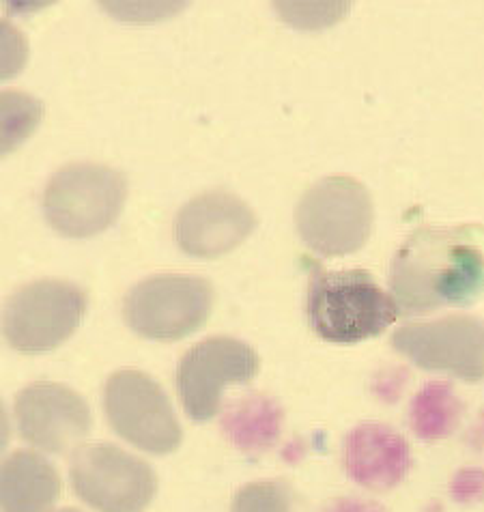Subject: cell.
Returning a JSON list of instances; mask_svg holds the SVG:
<instances>
[{"label":"cell","mask_w":484,"mask_h":512,"mask_svg":"<svg viewBox=\"0 0 484 512\" xmlns=\"http://www.w3.org/2000/svg\"><path fill=\"white\" fill-rule=\"evenodd\" d=\"M106 418L119 437L149 454H170L181 444V426L170 398L147 373L123 368L104 388Z\"/></svg>","instance_id":"7"},{"label":"cell","mask_w":484,"mask_h":512,"mask_svg":"<svg viewBox=\"0 0 484 512\" xmlns=\"http://www.w3.org/2000/svg\"><path fill=\"white\" fill-rule=\"evenodd\" d=\"M87 308L89 297L78 284L59 278L35 280L7 300V343L20 353L52 351L76 332Z\"/></svg>","instance_id":"6"},{"label":"cell","mask_w":484,"mask_h":512,"mask_svg":"<svg viewBox=\"0 0 484 512\" xmlns=\"http://www.w3.org/2000/svg\"><path fill=\"white\" fill-rule=\"evenodd\" d=\"M323 512H383L377 504L364 500H334L330 506H325Z\"/></svg>","instance_id":"18"},{"label":"cell","mask_w":484,"mask_h":512,"mask_svg":"<svg viewBox=\"0 0 484 512\" xmlns=\"http://www.w3.org/2000/svg\"><path fill=\"white\" fill-rule=\"evenodd\" d=\"M392 347L422 371L448 373L467 383L484 379V319L450 315L407 323L392 334Z\"/></svg>","instance_id":"10"},{"label":"cell","mask_w":484,"mask_h":512,"mask_svg":"<svg viewBox=\"0 0 484 512\" xmlns=\"http://www.w3.org/2000/svg\"><path fill=\"white\" fill-rule=\"evenodd\" d=\"M231 512H304L295 491L282 480L250 482L241 487L235 497Z\"/></svg>","instance_id":"17"},{"label":"cell","mask_w":484,"mask_h":512,"mask_svg":"<svg viewBox=\"0 0 484 512\" xmlns=\"http://www.w3.org/2000/svg\"><path fill=\"white\" fill-rule=\"evenodd\" d=\"M259 373V355L244 340L213 336L183 353L177 366V392L188 418L207 422L220 411L222 394L233 383Z\"/></svg>","instance_id":"9"},{"label":"cell","mask_w":484,"mask_h":512,"mask_svg":"<svg viewBox=\"0 0 484 512\" xmlns=\"http://www.w3.org/2000/svg\"><path fill=\"white\" fill-rule=\"evenodd\" d=\"M254 226V211L237 194L207 190L177 211L175 239L185 254L216 259L244 244Z\"/></svg>","instance_id":"12"},{"label":"cell","mask_w":484,"mask_h":512,"mask_svg":"<svg viewBox=\"0 0 484 512\" xmlns=\"http://www.w3.org/2000/svg\"><path fill=\"white\" fill-rule=\"evenodd\" d=\"M306 263V317L312 332L327 343L353 345L381 336L401 315L394 297L364 269L330 272L317 261Z\"/></svg>","instance_id":"2"},{"label":"cell","mask_w":484,"mask_h":512,"mask_svg":"<svg viewBox=\"0 0 484 512\" xmlns=\"http://www.w3.org/2000/svg\"><path fill=\"white\" fill-rule=\"evenodd\" d=\"M69 474L76 495L99 512H142L158 491L151 465L115 444L80 446Z\"/></svg>","instance_id":"8"},{"label":"cell","mask_w":484,"mask_h":512,"mask_svg":"<svg viewBox=\"0 0 484 512\" xmlns=\"http://www.w3.org/2000/svg\"><path fill=\"white\" fill-rule=\"evenodd\" d=\"M343 465L353 482L370 491L394 489L411 469V450L386 424H360L345 437Z\"/></svg>","instance_id":"13"},{"label":"cell","mask_w":484,"mask_h":512,"mask_svg":"<svg viewBox=\"0 0 484 512\" xmlns=\"http://www.w3.org/2000/svg\"><path fill=\"white\" fill-rule=\"evenodd\" d=\"M127 198V179L121 170L74 162L56 170L44 188V216L56 233L84 239L110 229Z\"/></svg>","instance_id":"3"},{"label":"cell","mask_w":484,"mask_h":512,"mask_svg":"<svg viewBox=\"0 0 484 512\" xmlns=\"http://www.w3.org/2000/svg\"><path fill=\"white\" fill-rule=\"evenodd\" d=\"M282 420L284 411L274 396L250 392L224 407L222 433L241 452L259 454L278 442Z\"/></svg>","instance_id":"15"},{"label":"cell","mask_w":484,"mask_h":512,"mask_svg":"<svg viewBox=\"0 0 484 512\" xmlns=\"http://www.w3.org/2000/svg\"><path fill=\"white\" fill-rule=\"evenodd\" d=\"M211 306L209 280L188 274H155L127 291L123 315L138 336L168 343L201 330Z\"/></svg>","instance_id":"5"},{"label":"cell","mask_w":484,"mask_h":512,"mask_svg":"<svg viewBox=\"0 0 484 512\" xmlns=\"http://www.w3.org/2000/svg\"><path fill=\"white\" fill-rule=\"evenodd\" d=\"M18 431L28 444L52 454L67 452L91 433L87 401L63 383L37 381L16 396Z\"/></svg>","instance_id":"11"},{"label":"cell","mask_w":484,"mask_h":512,"mask_svg":"<svg viewBox=\"0 0 484 512\" xmlns=\"http://www.w3.org/2000/svg\"><path fill=\"white\" fill-rule=\"evenodd\" d=\"M388 280L405 317L469 306L484 295V252L467 229L422 226L396 250Z\"/></svg>","instance_id":"1"},{"label":"cell","mask_w":484,"mask_h":512,"mask_svg":"<svg viewBox=\"0 0 484 512\" xmlns=\"http://www.w3.org/2000/svg\"><path fill=\"white\" fill-rule=\"evenodd\" d=\"M373 198L364 183L347 175L323 177L297 203L295 222L304 244L321 256L360 250L373 231Z\"/></svg>","instance_id":"4"},{"label":"cell","mask_w":484,"mask_h":512,"mask_svg":"<svg viewBox=\"0 0 484 512\" xmlns=\"http://www.w3.org/2000/svg\"><path fill=\"white\" fill-rule=\"evenodd\" d=\"M56 512H80V510H74V508H65V510H56Z\"/></svg>","instance_id":"19"},{"label":"cell","mask_w":484,"mask_h":512,"mask_svg":"<svg viewBox=\"0 0 484 512\" xmlns=\"http://www.w3.org/2000/svg\"><path fill=\"white\" fill-rule=\"evenodd\" d=\"M3 512H46L59 500L56 467L33 450H18L3 463Z\"/></svg>","instance_id":"14"},{"label":"cell","mask_w":484,"mask_h":512,"mask_svg":"<svg viewBox=\"0 0 484 512\" xmlns=\"http://www.w3.org/2000/svg\"><path fill=\"white\" fill-rule=\"evenodd\" d=\"M461 401L446 381H431L414 396L409 409L411 431L420 439H444L457 429L461 418Z\"/></svg>","instance_id":"16"}]
</instances>
